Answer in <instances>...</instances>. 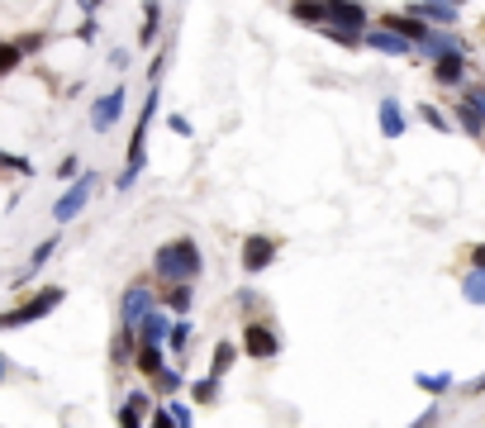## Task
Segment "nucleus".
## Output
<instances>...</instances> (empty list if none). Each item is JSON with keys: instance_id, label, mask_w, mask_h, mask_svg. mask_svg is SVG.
I'll return each mask as SVG.
<instances>
[{"instance_id": "obj_16", "label": "nucleus", "mask_w": 485, "mask_h": 428, "mask_svg": "<svg viewBox=\"0 0 485 428\" xmlns=\"http://www.w3.org/2000/svg\"><path fill=\"white\" fill-rule=\"evenodd\" d=\"M147 385H153V395H157V400H177V395L186 391V372L177 367V362H167V367H162L153 381H147Z\"/></svg>"}, {"instance_id": "obj_24", "label": "nucleus", "mask_w": 485, "mask_h": 428, "mask_svg": "<svg viewBox=\"0 0 485 428\" xmlns=\"http://www.w3.org/2000/svg\"><path fill=\"white\" fill-rule=\"evenodd\" d=\"M414 385L424 395H448L457 381H452V372H414Z\"/></svg>"}, {"instance_id": "obj_11", "label": "nucleus", "mask_w": 485, "mask_h": 428, "mask_svg": "<svg viewBox=\"0 0 485 428\" xmlns=\"http://www.w3.org/2000/svg\"><path fill=\"white\" fill-rule=\"evenodd\" d=\"M362 48L386 53V57H414V43L399 38V34H390V29H381V25H371V29L362 34Z\"/></svg>"}, {"instance_id": "obj_8", "label": "nucleus", "mask_w": 485, "mask_h": 428, "mask_svg": "<svg viewBox=\"0 0 485 428\" xmlns=\"http://www.w3.org/2000/svg\"><path fill=\"white\" fill-rule=\"evenodd\" d=\"M324 25L367 34V29H371V10L362 5V0H324Z\"/></svg>"}, {"instance_id": "obj_3", "label": "nucleus", "mask_w": 485, "mask_h": 428, "mask_svg": "<svg viewBox=\"0 0 485 428\" xmlns=\"http://www.w3.org/2000/svg\"><path fill=\"white\" fill-rule=\"evenodd\" d=\"M62 300H67V290L62 286H44V290H34L25 305H15V310H5L0 314V333H15V329H29V324H38V319H48Z\"/></svg>"}, {"instance_id": "obj_33", "label": "nucleus", "mask_w": 485, "mask_h": 428, "mask_svg": "<svg viewBox=\"0 0 485 428\" xmlns=\"http://www.w3.org/2000/svg\"><path fill=\"white\" fill-rule=\"evenodd\" d=\"M328 43H338V48H362V34H352V29H333V25H324L319 29Z\"/></svg>"}, {"instance_id": "obj_18", "label": "nucleus", "mask_w": 485, "mask_h": 428, "mask_svg": "<svg viewBox=\"0 0 485 428\" xmlns=\"http://www.w3.org/2000/svg\"><path fill=\"white\" fill-rule=\"evenodd\" d=\"M238 357H243V352H238V342H234V338H219V342H215V352H209V372H205V376L224 381V376H228V367H234Z\"/></svg>"}, {"instance_id": "obj_45", "label": "nucleus", "mask_w": 485, "mask_h": 428, "mask_svg": "<svg viewBox=\"0 0 485 428\" xmlns=\"http://www.w3.org/2000/svg\"><path fill=\"white\" fill-rule=\"evenodd\" d=\"M438 5H457V10H461V5H467V0H438Z\"/></svg>"}, {"instance_id": "obj_36", "label": "nucleus", "mask_w": 485, "mask_h": 428, "mask_svg": "<svg viewBox=\"0 0 485 428\" xmlns=\"http://www.w3.org/2000/svg\"><path fill=\"white\" fill-rule=\"evenodd\" d=\"M461 100H467L471 110L480 115V124H485V86H467V96H461Z\"/></svg>"}, {"instance_id": "obj_40", "label": "nucleus", "mask_w": 485, "mask_h": 428, "mask_svg": "<svg viewBox=\"0 0 485 428\" xmlns=\"http://www.w3.org/2000/svg\"><path fill=\"white\" fill-rule=\"evenodd\" d=\"M467 257H471V271H485V243H471Z\"/></svg>"}, {"instance_id": "obj_44", "label": "nucleus", "mask_w": 485, "mask_h": 428, "mask_svg": "<svg viewBox=\"0 0 485 428\" xmlns=\"http://www.w3.org/2000/svg\"><path fill=\"white\" fill-rule=\"evenodd\" d=\"M467 391H471V395H485V372H480V376H476V381L467 385Z\"/></svg>"}, {"instance_id": "obj_34", "label": "nucleus", "mask_w": 485, "mask_h": 428, "mask_svg": "<svg viewBox=\"0 0 485 428\" xmlns=\"http://www.w3.org/2000/svg\"><path fill=\"white\" fill-rule=\"evenodd\" d=\"M0 167L5 171H19V177H34V162L25 153H0Z\"/></svg>"}, {"instance_id": "obj_42", "label": "nucleus", "mask_w": 485, "mask_h": 428, "mask_svg": "<svg viewBox=\"0 0 485 428\" xmlns=\"http://www.w3.org/2000/svg\"><path fill=\"white\" fill-rule=\"evenodd\" d=\"M110 67L124 72V67H129V53H119V48H115V53H110Z\"/></svg>"}, {"instance_id": "obj_1", "label": "nucleus", "mask_w": 485, "mask_h": 428, "mask_svg": "<svg viewBox=\"0 0 485 428\" xmlns=\"http://www.w3.org/2000/svg\"><path fill=\"white\" fill-rule=\"evenodd\" d=\"M205 271V252L191 233H181V239H167L157 252H153V276L157 286H177V281H200Z\"/></svg>"}, {"instance_id": "obj_29", "label": "nucleus", "mask_w": 485, "mask_h": 428, "mask_svg": "<svg viewBox=\"0 0 485 428\" xmlns=\"http://www.w3.org/2000/svg\"><path fill=\"white\" fill-rule=\"evenodd\" d=\"M57 243H62V239H57V233H53V239H44V243H38V248L29 252V276H38V271H44V267L53 262V252H57Z\"/></svg>"}, {"instance_id": "obj_28", "label": "nucleus", "mask_w": 485, "mask_h": 428, "mask_svg": "<svg viewBox=\"0 0 485 428\" xmlns=\"http://www.w3.org/2000/svg\"><path fill=\"white\" fill-rule=\"evenodd\" d=\"M452 119L461 124V134H471V138H480V134H485V124H480V115L471 110V105H467V100H457V110H452Z\"/></svg>"}, {"instance_id": "obj_23", "label": "nucleus", "mask_w": 485, "mask_h": 428, "mask_svg": "<svg viewBox=\"0 0 485 428\" xmlns=\"http://www.w3.org/2000/svg\"><path fill=\"white\" fill-rule=\"evenodd\" d=\"M134 352H138V333H115V342H110V362L124 372V367H134Z\"/></svg>"}, {"instance_id": "obj_30", "label": "nucleus", "mask_w": 485, "mask_h": 428, "mask_svg": "<svg viewBox=\"0 0 485 428\" xmlns=\"http://www.w3.org/2000/svg\"><path fill=\"white\" fill-rule=\"evenodd\" d=\"M419 119H424L429 128H438V134H452V119H448V115H442V110H438V105H429V100H424V105H419Z\"/></svg>"}, {"instance_id": "obj_31", "label": "nucleus", "mask_w": 485, "mask_h": 428, "mask_svg": "<svg viewBox=\"0 0 485 428\" xmlns=\"http://www.w3.org/2000/svg\"><path fill=\"white\" fill-rule=\"evenodd\" d=\"M115 423H119V428H147V414H143V410H134L129 400H119V410H115Z\"/></svg>"}, {"instance_id": "obj_15", "label": "nucleus", "mask_w": 485, "mask_h": 428, "mask_svg": "<svg viewBox=\"0 0 485 428\" xmlns=\"http://www.w3.org/2000/svg\"><path fill=\"white\" fill-rule=\"evenodd\" d=\"M167 333H172V314L157 305V310L138 324V342H143V348H167Z\"/></svg>"}, {"instance_id": "obj_6", "label": "nucleus", "mask_w": 485, "mask_h": 428, "mask_svg": "<svg viewBox=\"0 0 485 428\" xmlns=\"http://www.w3.org/2000/svg\"><path fill=\"white\" fill-rule=\"evenodd\" d=\"M277 257H281V239H271V233H248V239L238 243V271L262 276Z\"/></svg>"}, {"instance_id": "obj_2", "label": "nucleus", "mask_w": 485, "mask_h": 428, "mask_svg": "<svg viewBox=\"0 0 485 428\" xmlns=\"http://www.w3.org/2000/svg\"><path fill=\"white\" fill-rule=\"evenodd\" d=\"M157 105H162V91L153 81V91H147L143 105H138V119H134V134H129V153H124V171L115 177V190H129L143 177V167H147V128H153V119H157Z\"/></svg>"}, {"instance_id": "obj_43", "label": "nucleus", "mask_w": 485, "mask_h": 428, "mask_svg": "<svg viewBox=\"0 0 485 428\" xmlns=\"http://www.w3.org/2000/svg\"><path fill=\"white\" fill-rule=\"evenodd\" d=\"M76 5H81V15H96V10L105 5V0H76Z\"/></svg>"}, {"instance_id": "obj_4", "label": "nucleus", "mask_w": 485, "mask_h": 428, "mask_svg": "<svg viewBox=\"0 0 485 428\" xmlns=\"http://www.w3.org/2000/svg\"><path fill=\"white\" fill-rule=\"evenodd\" d=\"M238 352H243V357H252V362H277V357H281V333L271 329V319H267V314L243 319Z\"/></svg>"}, {"instance_id": "obj_20", "label": "nucleus", "mask_w": 485, "mask_h": 428, "mask_svg": "<svg viewBox=\"0 0 485 428\" xmlns=\"http://www.w3.org/2000/svg\"><path fill=\"white\" fill-rule=\"evenodd\" d=\"M162 5L157 0H143V25H138V48H153L157 43V34H162Z\"/></svg>"}, {"instance_id": "obj_35", "label": "nucleus", "mask_w": 485, "mask_h": 428, "mask_svg": "<svg viewBox=\"0 0 485 428\" xmlns=\"http://www.w3.org/2000/svg\"><path fill=\"white\" fill-rule=\"evenodd\" d=\"M81 171H86V162H81L76 153H67V158H62V162H57V177H62V181H76V177H81Z\"/></svg>"}, {"instance_id": "obj_14", "label": "nucleus", "mask_w": 485, "mask_h": 428, "mask_svg": "<svg viewBox=\"0 0 485 428\" xmlns=\"http://www.w3.org/2000/svg\"><path fill=\"white\" fill-rule=\"evenodd\" d=\"M376 124H381V134H386V138H405L409 115H405V105H399L395 96H386L381 105H376Z\"/></svg>"}, {"instance_id": "obj_10", "label": "nucleus", "mask_w": 485, "mask_h": 428, "mask_svg": "<svg viewBox=\"0 0 485 428\" xmlns=\"http://www.w3.org/2000/svg\"><path fill=\"white\" fill-rule=\"evenodd\" d=\"M414 53H424L429 62H438V57H467V43H461L452 29H429V38L419 43Z\"/></svg>"}, {"instance_id": "obj_21", "label": "nucleus", "mask_w": 485, "mask_h": 428, "mask_svg": "<svg viewBox=\"0 0 485 428\" xmlns=\"http://www.w3.org/2000/svg\"><path fill=\"white\" fill-rule=\"evenodd\" d=\"M167 362H172V357H167V348H143V342H138V352H134V372H138L143 381H153V376L167 367Z\"/></svg>"}, {"instance_id": "obj_22", "label": "nucleus", "mask_w": 485, "mask_h": 428, "mask_svg": "<svg viewBox=\"0 0 485 428\" xmlns=\"http://www.w3.org/2000/svg\"><path fill=\"white\" fill-rule=\"evenodd\" d=\"M295 25H305V29H324V0H290V10H286Z\"/></svg>"}, {"instance_id": "obj_13", "label": "nucleus", "mask_w": 485, "mask_h": 428, "mask_svg": "<svg viewBox=\"0 0 485 428\" xmlns=\"http://www.w3.org/2000/svg\"><path fill=\"white\" fill-rule=\"evenodd\" d=\"M405 15H414V19H424L429 29H452L457 25V5H438V0H414V5L405 10Z\"/></svg>"}, {"instance_id": "obj_26", "label": "nucleus", "mask_w": 485, "mask_h": 428, "mask_svg": "<svg viewBox=\"0 0 485 428\" xmlns=\"http://www.w3.org/2000/svg\"><path fill=\"white\" fill-rule=\"evenodd\" d=\"M219 385L224 381H215V376H196V381H186V395H191L196 404H215L219 400Z\"/></svg>"}, {"instance_id": "obj_9", "label": "nucleus", "mask_w": 485, "mask_h": 428, "mask_svg": "<svg viewBox=\"0 0 485 428\" xmlns=\"http://www.w3.org/2000/svg\"><path fill=\"white\" fill-rule=\"evenodd\" d=\"M124 105H129V96H124V86H115V91H105V96L91 105V134H110V128L124 119Z\"/></svg>"}, {"instance_id": "obj_7", "label": "nucleus", "mask_w": 485, "mask_h": 428, "mask_svg": "<svg viewBox=\"0 0 485 428\" xmlns=\"http://www.w3.org/2000/svg\"><path fill=\"white\" fill-rule=\"evenodd\" d=\"M91 190H96V171H81L76 181H67V190H62L57 205H53V224H72L76 214L91 205Z\"/></svg>"}, {"instance_id": "obj_27", "label": "nucleus", "mask_w": 485, "mask_h": 428, "mask_svg": "<svg viewBox=\"0 0 485 428\" xmlns=\"http://www.w3.org/2000/svg\"><path fill=\"white\" fill-rule=\"evenodd\" d=\"M461 300H467V305H485V271H467L461 276Z\"/></svg>"}, {"instance_id": "obj_39", "label": "nucleus", "mask_w": 485, "mask_h": 428, "mask_svg": "<svg viewBox=\"0 0 485 428\" xmlns=\"http://www.w3.org/2000/svg\"><path fill=\"white\" fill-rule=\"evenodd\" d=\"M409 428H438V404H429V410L419 414V419H414Z\"/></svg>"}, {"instance_id": "obj_25", "label": "nucleus", "mask_w": 485, "mask_h": 428, "mask_svg": "<svg viewBox=\"0 0 485 428\" xmlns=\"http://www.w3.org/2000/svg\"><path fill=\"white\" fill-rule=\"evenodd\" d=\"M25 57H29V53L19 48V38H0V81L15 76V72H19V62H25Z\"/></svg>"}, {"instance_id": "obj_12", "label": "nucleus", "mask_w": 485, "mask_h": 428, "mask_svg": "<svg viewBox=\"0 0 485 428\" xmlns=\"http://www.w3.org/2000/svg\"><path fill=\"white\" fill-rule=\"evenodd\" d=\"M157 305L172 314V319H186L196 310V281H177V286H162L157 290Z\"/></svg>"}, {"instance_id": "obj_17", "label": "nucleus", "mask_w": 485, "mask_h": 428, "mask_svg": "<svg viewBox=\"0 0 485 428\" xmlns=\"http://www.w3.org/2000/svg\"><path fill=\"white\" fill-rule=\"evenodd\" d=\"M191 342H196V324H191V319H172V333H167V357H172L177 367L186 362V348H191Z\"/></svg>"}, {"instance_id": "obj_19", "label": "nucleus", "mask_w": 485, "mask_h": 428, "mask_svg": "<svg viewBox=\"0 0 485 428\" xmlns=\"http://www.w3.org/2000/svg\"><path fill=\"white\" fill-rule=\"evenodd\" d=\"M433 81L457 91V86H467V57H438L433 62Z\"/></svg>"}, {"instance_id": "obj_38", "label": "nucleus", "mask_w": 485, "mask_h": 428, "mask_svg": "<svg viewBox=\"0 0 485 428\" xmlns=\"http://www.w3.org/2000/svg\"><path fill=\"white\" fill-rule=\"evenodd\" d=\"M147 428H177V423H172V414H167V404H157V410L147 414Z\"/></svg>"}, {"instance_id": "obj_41", "label": "nucleus", "mask_w": 485, "mask_h": 428, "mask_svg": "<svg viewBox=\"0 0 485 428\" xmlns=\"http://www.w3.org/2000/svg\"><path fill=\"white\" fill-rule=\"evenodd\" d=\"M15 376V367H10V357L5 352H0V391H5V381Z\"/></svg>"}, {"instance_id": "obj_37", "label": "nucleus", "mask_w": 485, "mask_h": 428, "mask_svg": "<svg viewBox=\"0 0 485 428\" xmlns=\"http://www.w3.org/2000/svg\"><path fill=\"white\" fill-rule=\"evenodd\" d=\"M167 128H172L177 138H191V134H196V128H191V119H186V115H167Z\"/></svg>"}, {"instance_id": "obj_32", "label": "nucleus", "mask_w": 485, "mask_h": 428, "mask_svg": "<svg viewBox=\"0 0 485 428\" xmlns=\"http://www.w3.org/2000/svg\"><path fill=\"white\" fill-rule=\"evenodd\" d=\"M162 404H167V414H172L177 428H196V410L186 400H162Z\"/></svg>"}, {"instance_id": "obj_5", "label": "nucleus", "mask_w": 485, "mask_h": 428, "mask_svg": "<svg viewBox=\"0 0 485 428\" xmlns=\"http://www.w3.org/2000/svg\"><path fill=\"white\" fill-rule=\"evenodd\" d=\"M157 310V290H153V281H129L124 286V295H119V314H115V324L124 329V333H138V324L147 314Z\"/></svg>"}]
</instances>
